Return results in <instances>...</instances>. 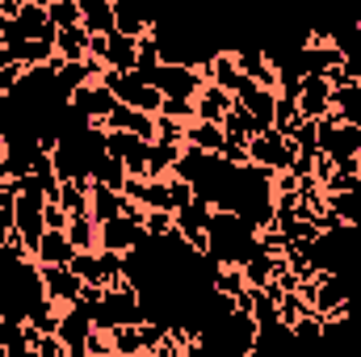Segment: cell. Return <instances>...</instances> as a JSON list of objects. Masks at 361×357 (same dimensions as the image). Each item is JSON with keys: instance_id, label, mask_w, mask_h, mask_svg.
<instances>
[{"instance_id": "1", "label": "cell", "mask_w": 361, "mask_h": 357, "mask_svg": "<svg viewBox=\"0 0 361 357\" xmlns=\"http://www.w3.org/2000/svg\"><path fill=\"white\" fill-rule=\"evenodd\" d=\"M143 320H147V311H143V298H139L130 277H122L118 286L101 290V303L92 307V328H105V332L130 328V324H143Z\"/></svg>"}, {"instance_id": "2", "label": "cell", "mask_w": 361, "mask_h": 357, "mask_svg": "<svg viewBox=\"0 0 361 357\" xmlns=\"http://www.w3.org/2000/svg\"><path fill=\"white\" fill-rule=\"evenodd\" d=\"M13 231H17V244L25 248V257L34 261L42 236H47V198L42 193H25L13 202Z\"/></svg>"}, {"instance_id": "3", "label": "cell", "mask_w": 361, "mask_h": 357, "mask_svg": "<svg viewBox=\"0 0 361 357\" xmlns=\"http://www.w3.org/2000/svg\"><path fill=\"white\" fill-rule=\"evenodd\" d=\"M55 25H51V17H47V0H25L21 4V13L4 25V42H55Z\"/></svg>"}, {"instance_id": "4", "label": "cell", "mask_w": 361, "mask_h": 357, "mask_svg": "<svg viewBox=\"0 0 361 357\" xmlns=\"http://www.w3.org/2000/svg\"><path fill=\"white\" fill-rule=\"evenodd\" d=\"M294 156H298V147L290 143V139H281L277 131H261L252 143H248V164L252 169H265V173H290L294 169Z\"/></svg>"}, {"instance_id": "5", "label": "cell", "mask_w": 361, "mask_h": 357, "mask_svg": "<svg viewBox=\"0 0 361 357\" xmlns=\"http://www.w3.org/2000/svg\"><path fill=\"white\" fill-rule=\"evenodd\" d=\"M139 80H147L164 101H189V105H193V97L206 85L202 72H193V68H169V63H160L156 72H147V76H139Z\"/></svg>"}, {"instance_id": "6", "label": "cell", "mask_w": 361, "mask_h": 357, "mask_svg": "<svg viewBox=\"0 0 361 357\" xmlns=\"http://www.w3.org/2000/svg\"><path fill=\"white\" fill-rule=\"evenodd\" d=\"M42 273V286H47V298L59 307V311H72V307H80V298H85V282L72 273L68 265H47V269H38Z\"/></svg>"}, {"instance_id": "7", "label": "cell", "mask_w": 361, "mask_h": 357, "mask_svg": "<svg viewBox=\"0 0 361 357\" xmlns=\"http://www.w3.org/2000/svg\"><path fill=\"white\" fill-rule=\"evenodd\" d=\"M147 240V231L130 219H109L101 223V240H97V253H114V257H130L139 244Z\"/></svg>"}, {"instance_id": "8", "label": "cell", "mask_w": 361, "mask_h": 357, "mask_svg": "<svg viewBox=\"0 0 361 357\" xmlns=\"http://www.w3.org/2000/svg\"><path fill=\"white\" fill-rule=\"evenodd\" d=\"M55 337H59V345H63V353H68V357H89L92 320L80 311V307H72V311H63V315H59Z\"/></svg>"}, {"instance_id": "9", "label": "cell", "mask_w": 361, "mask_h": 357, "mask_svg": "<svg viewBox=\"0 0 361 357\" xmlns=\"http://www.w3.org/2000/svg\"><path fill=\"white\" fill-rule=\"evenodd\" d=\"M80 118H89V122H105V114L118 105L114 101V92L105 89V85H85V89H76L72 92V101H68Z\"/></svg>"}, {"instance_id": "10", "label": "cell", "mask_w": 361, "mask_h": 357, "mask_svg": "<svg viewBox=\"0 0 361 357\" xmlns=\"http://www.w3.org/2000/svg\"><path fill=\"white\" fill-rule=\"evenodd\" d=\"M231 92H223L219 85H202V92L193 97V118L197 122H214V126H223V118L231 114Z\"/></svg>"}, {"instance_id": "11", "label": "cell", "mask_w": 361, "mask_h": 357, "mask_svg": "<svg viewBox=\"0 0 361 357\" xmlns=\"http://www.w3.org/2000/svg\"><path fill=\"white\" fill-rule=\"evenodd\" d=\"M152 17L147 13H139L135 4H126V0H114V34H122V38H147L152 34Z\"/></svg>"}, {"instance_id": "12", "label": "cell", "mask_w": 361, "mask_h": 357, "mask_svg": "<svg viewBox=\"0 0 361 357\" xmlns=\"http://www.w3.org/2000/svg\"><path fill=\"white\" fill-rule=\"evenodd\" d=\"M223 143H227V135H223V126H214V122H189L185 126V147H193V152H202V156H223Z\"/></svg>"}, {"instance_id": "13", "label": "cell", "mask_w": 361, "mask_h": 357, "mask_svg": "<svg viewBox=\"0 0 361 357\" xmlns=\"http://www.w3.org/2000/svg\"><path fill=\"white\" fill-rule=\"evenodd\" d=\"M332 114L341 118V126L361 131V80H349V85L332 89Z\"/></svg>"}, {"instance_id": "14", "label": "cell", "mask_w": 361, "mask_h": 357, "mask_svg": "<svg viewBox=\"0 0 361 357\" xmlns=\"http://www.w3.org/2000/svg\"><path fill=\"white\" fill-rule=\"evenodd\" d=\"M72 257H76V248H72L68 231H47V236H42V244H38V253H34V265H38V269L72 265Z\"/></svg>"}, {"instance_id": "15", "label": "cell", "mask_w": 361, "mask_h": 357, "mask_svg": "<svg viewBox=\"0 0 361 357\" xmlns=\"http://www.w3.org/2000/svg\"><path fill=\"white\" fill-rule=\"evenodd\" d=\"M139 63V42L135 38H122V34H109V47H105V68L118 72V76H130Z\"/></svg>"}, {"instance_id": "16", "label": "cell", "mask_w": 361, "mask_h": 357, "mask_svg": "<svg viewBox=\"0 0 361 357\" xmlns=\"http://www.w3.org/2000/svg\"><path fill=\"white\" fill-rule=\"evenodd\" d=\"M122 193L118 189H109V185H97L92 181V189H89V214H92V223L101 227V223H109V219H122Z\"/></svg>"}, {"instance_id": "17", "label": "cell", "mask_w": 361, "mask_h": 357, "mask_svg": "<svg viewBox=\"0 0 361 357\" xmlns=\"http://www.w3.org/2000/svg\"><path fill=\"white\" fill-rule=\"evenodd\" d=\"M80 25L92 38H109L114 34V0H80Z\"/></svg>"}, {"instance_id": "18", "label": "cell", "mask_w": 361, "mask_h": 357, "mask_svg": "<svg viewBox=\"0 0 361 357\" xmlns=\"http://www.w3.org/2000/svg\"><path fill=\"white\" fill-rule=\"evenodd\" d=\"M55 55H59L63 63H85V59H89V30H85V25L59 30V34H55Z\"/></svg>"}, {"instance_id": "19", "label": "cell", "mask_w": 361, "mask_h": 357, "mask_svg": "<svg viewBox=\"0 0 361 357\" xmlns=\"http://www.w3.org/2000/svg\"><path fill=\"white\" fill-rule=\"evenodd\" d=\"M68 240H72L76 253H97L101 227L92 223V214H72V219H68Z\"/></svg>"}, {"instance_id": "20", "label": "cell", "mask_w": 361, "mask_h": 357, "mask_svg": "<svg viewBox=\"0 0 361 357\" xmlns=\"http://www.w3.org/2000/svg\"><path fill=\"white\" fill-rule=\"evenodd\" d=\"M223 135H227L231 143H244V147H248V143L261 135V126H257V122H252V118H248L240 105H231V114L223 118Z\"/></svg>"}, {"instance_id": "21", "label": "cell", "mask_w": 361, "mask_h": 357, "mask_svg": "<svg viewBox=\"0 0 361 357\" xmlns=\"http://www.w3.org/2000/svg\"><path fill=\"white\" fill-rule=\"evenodd\" d=\"M210 290H214V294H227V298H240V294L248 290L244 269L240 265H214V273H210Z\"/></svg>"}, {"instance_id": "22", "label": "cell", "mask_w": 361, "mask_h": 357, "mask_svg": "<svg viewBox=\"0 0 361 357\" xmlns=\"http://www.w3.org/2000/svg\"><path fill=\"white\" fill-rule=\"evenodd\" d=\"M89 189L92 181H59V206L72 214H89Z\"/></svg>"}, {"instance_id": "23", "label": "cell", "mask_w": 361, "mask_h": 357, "mask_svg": "<svg viewBox=\"0 0 361 357\" xmlns=\"http://www.w3.org/2000/svg\"><path fill=\"white\" fill-rule=\"evenodd\" d=\"M298 126H302L298 101H281V97H277V109H273V131H277L281 139H294V135H298Z\"/></svg>"}, {"instance_id": "24", "label": "cell", "mask_w": 361, "mask_h": 357, "mask_svg": "<svg viewBox=\"0 0 361 357\" xmlns=\"http://www.w3.org/2000/svg\"><path fill=\"white\" fill-rule=\"evenodd\" d=\"M68 269H72V273H76L85 286H97V290H105V273H101V261H97V253H76Z\"/></svg>"}, {"instance_id": "25", "label": "cell", "mask_w": 361, "mask_h": 357, "mask_svg": "<svg viewBox=\"0 0 361 357\" xmlns=\"http://www.w3.org/2000/svg\"><path fill=\"white\" fill-rule=\"evenodd\" d=\"M47 17L55 30H72L80 25V0H47Z\"/></svg>"}, {"instance_id": "26", "label": "cell", "mask_w": 361, "mask_h": 357, "mask_svg": "<svg viewBox=\"0 0 361 357\" xmlns=\"http://www.w3.org/2000/svg\"><path fill=\"white\" fill-rule=\"evenodd\" d=\"M143 231H147V240H164V236L177 231V214H169V210H147Z\"/></svg>"}, {"instance_id": "27", "label": "cell", "mask_w": 361, "mask_h": 357, "mask_svg": "<svg viewBox=\"0 0 361 357\" xmlns=\"http://www.w3.org/2000/svg\"><path fill=\"white\" fill-rule=\"evenodd\" d=\"M156 143H169V147H185V122H177V118H164V114H156Z\"/></svg>"}, {"instance_id": "28", "label": "cell", "mask_w": 361, "mask_h": 357, "mask_svg": "<svg viewBox=\"0 0 361 357\" xmlns=\"http://www.w3.org/2000/svg\"><path fill=\"white\" fill-rule=\"evenodd\" d=\"M302 315H311V311H307V303L298 298V290H294V294H281V303H277V320H281L286 328H294Z\"/></svg>"}, {"instance_id": "29", "label": "cell", "mask_w": 361, "mask_h": 357, "mask_svg": "<svg viewBox=\"0 0 361 357\" xmlns=\"http://www.w3.org/2000/svg\"><path fill=\"white\" fill-rule=\"evenodd\" d=\"M25 72H30V68H21V63L8 59V63L0 68V97H13V92L21 89V85H25Z\"/></svg>"}, {"instance_id": "30", "label": "cell", "mask_w": 361, "mask_h": 357, "mask_svg": "<svg viewBox=\"0 0 361 357\" xmlns=\"http://www.w3.org/2000/svg\"><path fill=\"white\" fill-rule=\"evenodd\" d=\"M290 143H294L298 152H307V156H319V122H302Z\"/></svg>"}, {"instance_id": "31", "label": "cell", "mask_w": 361, "mask_h": 357, "mask_svg": "<svg viewBox=\"0 0 361 357\" xmlns=\"http://www.w3.org/2000/svg\"><path fill=\"white\" fill-rule=\"evenodd\" d=\"M89 357H114V332H105V328H92V337H89Z\"/></svg>"}, {"instance_id": "32", "label": "cell", "mask_w": 361, "mask_h": 357, "mask_svg": "<svg viewBox=\"0 0 361 357\" xmlns=\"http://www.w3.org/2000/svg\"><path fill=\"white\" fill-rule=\"evenodd\" d=\"M47 231H68V210L59 202H47Z\"/></svg>"}, {"instance_id": "33", "label": "cell", "mask_w": 361, "mask_h": 357, "mask_svg": "<svg viewBox=\"0 0 361 357\" xmlns=\"http://www.w3.org/2000/svg\"><path fill=\"white\" fill-rule=\"evenodd\" d=\"M8 240H17V231H13V214H8V210H0V248H4Z\"/></svg>"}, {"instance_id": "34", "label": "cell", "mask_w": 361, "mask_h": 357, "mask_svg": "<svg viewBox=\"0 0 361 357\" xmlns=\"http://www.w3.org/2000/svg\"><path fill=\"white\" fill-rule=\"evenodd\" d=\"M8 63V51H4V38H0V68Z\"/></svg>"}, {"instance_id": "35", "label": "cell", "mask_w": 361, "mask_h": 357, "mask_svg": "<svg viewBox=\"0 0 361 357\" xmlns=\"http://www.w3.org/2000/svg\"><path fill=\"white\" fill-rule=\"evenodd\" d=\"M114 357H126V353H114Z\"/></svg>"}]
</instances>
